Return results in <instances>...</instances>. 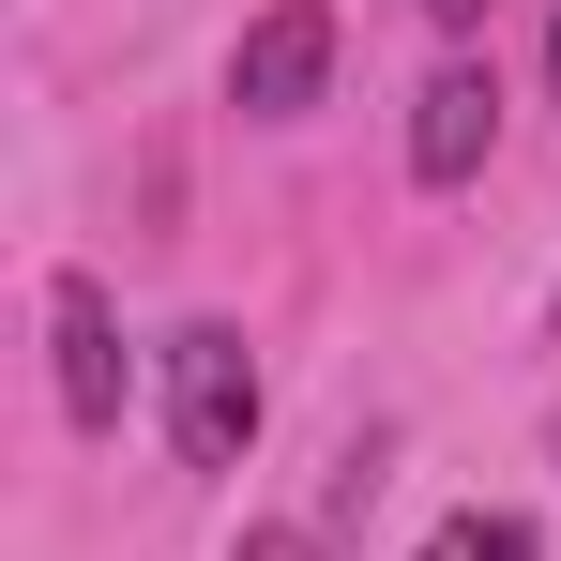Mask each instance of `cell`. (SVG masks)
<instances>
[{"label":"cell","mask_w":561,"mask_h":561,"mask_svg":"<svg viewBox=\"0 0 561 561\" xmlns=\"http://www.w3.org/2000/svg\"><path fill=\"white\" fill-rule=\"evenodd\" d=\"M547 92H561V15H547Z\"/></svg>","instance_id":"cell-8"},{"label":"cell","mask_w":561,"mask_h":561,"mask_svg":"<svg viewBox=\"0 0 561 561\" xmlns=\"http://www.w3.org/2000/svg\"><path fill=\"white\" fill-rule=\"evenodd\" d=\"M425 15H440V31H470V15H485V0H425Z\"/></svg>","instance_id":"cell-7"},{"label":"cell","mask_w":561,"mask_h":561,"mask_svg":"<svg viewBox=\"0 0 561 561\" xmlns=\"http://www.w3.org/2000/svg\"><path fill=\"white\" fill-rule=\"evenodd\" d=\"M168 440H183V470H243V440H259V365L228 319L168 334Z\"/></svg>","instance_id":"cell-1"},{"label":"cell","mask_w":561,"mask_h":561,"mask_svg":"<svg viewBox=\"0 0 561 561\" xmlns=\"http://www.w3.org/2000/svg\"><path fill=\"white\" fill-rule=\"evenodd\" d=\"M46 334H61V410L106 440V425H122V319H106V288L61 274V288H46Z\"/></svg>","instance_id":"cell-4"},{"label":"cell","mask_w":561,"mask_h":561,"mask_svg":"<svg viewBox=\"0 0 561 561\" xmlns=\"http://www.w3.org/2000/svg\"><path fill=\"white\" fill-rule=\"evenodd\" d=\"M485 137H501V77H485V61H440V77L410 92V168H425V183H470Z\"/></svg>","instance_id":"cell-3"},{"label":"cell","mask_w":561,"mask_h":561,"mask_svg":"<svg viewBox=\"0 0 561 561\" xmlns=\"http://www.w3.org/2000/svg\"><path fill=\"white\" fill-rule=\"evenodd\" d=\"M243 561H319V531H243Z\"/></svg>","instance_id":"cell-6"},{"label":"cell","mask_w":561,"mask_h":561,"mask_svg":"<svg viewBox=\"0 0 561 561\" xmlns=\"http://www.w3.org/2000/svg\"><path fill=\"white\" fill-rule=\"evenodd\" d=\"M319 77H334V15H319V0H274V15L243 31V61H228V106L288 122V106H319Z\"/></svg>","instance_id":"cell-2"},{"label":"cell","mask_w":561,"mask_h":561,"mask_svg":"<svg viewBox=\"0 0 561 561\" xmlns=\"http://www.w3.org/2000/svg\"><path fill=\"white\" fill-rule=\"evenodd\" d=\"M425 561H531V531H516V516H456Z\"/></svg>","instance_id":"cell-5"}]
</instances>
